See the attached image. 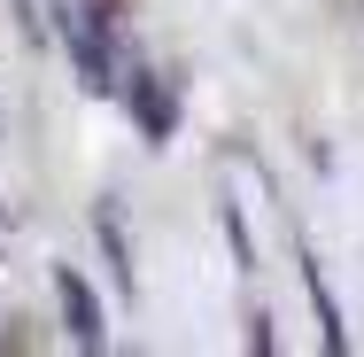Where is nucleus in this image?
I'll return each mask as SVG.
<instances>
[{"mask_svg":"<svg viewBox=\"0 0 364 357\" xmlns=\"http://www.w3.org/2000/svg\"><path fill=\"white\" fill-rule=\"evenodd\" d=\"M63 31H70V55H77V78H85V93H109V86H124V78H117V47H109V31H101V8H93V0L63 16Z\"/></svg>","mask_w":364,"mask_h":357,"instance_id":"obj_1","label":"nucleus"},{"mask_svg":"<svg viewBox=\"0 0 364 357\" xmlns=\"http://www.w3.org/2000/svg\"><path fill=\"white\" fill-rule=\"evenodd\" d=\"M124 93H132V117H140L147 140H171V125H178V86H171L163 71H132Z\"/></svg>","mask_w":364,"mask_h":357,"instance_id":"obj_2","label":"nucleus"},{"mask_svg":"<svg viewBox=\"0 0 364 357\" xmlns=\"http://www.w3.org/2000/svg\"><path fill=\"white\" fill-rule=\"evenodd\" d=\"M55 295H63V326H70V342H77V350H101V342H109V326H101L93 287H85L70 264H63V272H55Z\"/></svg>","mask_w":364,"mask_h":357,"instance_id":"obj_3","label":"nucleus"}]
</instances>
